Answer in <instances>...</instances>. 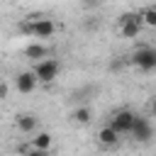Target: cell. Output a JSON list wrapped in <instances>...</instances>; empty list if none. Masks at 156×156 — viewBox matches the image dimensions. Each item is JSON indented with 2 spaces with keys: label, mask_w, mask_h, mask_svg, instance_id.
<instances>
[{
  "label": "cell",
  "mask_w": 156,
  "mask_h": 156,
  "mask_svg": "<svg viewBox=\"0 0 156 156\" xmlns=\"http://www.w3.org/2000/svg\"><path fill=\"white\" fill-rule=\"evenodd\" d=\"M20 32H24L34 39H49L56 32V24H54V20H46V17H32L20 24Z\"/></svg>",
  "instance_id": "1"
},
{
  "label": "cell",
  "mask_w": 156,
  "mask_h": 156,
  "mask_svg": "<svg viewBox=\"0 0 156 156\" xmlns=\"http://www.w3.org/2000/svg\"><path fill=\"white\" fill-rule=\"evenodd\" d=\"M32 73H34L37 83H54L61 73V63L56 58H41V61H37Z\"/></svg>",
  "instance_id": "2"
},
{
  "label": "cell",
  "mask_w": 156,
  "mask_h": 156,
  "mask_svg": "<svg viewBox=\"0 0 156 156\" xmlns=\"http://www.w3.org/2000/svg\"><path fill=\"white\" fill-rule=\"evenodd\" d=\"M117 24H119L122 37L134 39V37L141 34V27H144V24H141V12H124V15H119Z\"/></svg>",
  "instance_id": "3"
},
{
  "label": "cell",
  "mask_w": 156,
  "mask_h": 156,
  "mask_svg": "<svg viewBox=\"0 0 156 156\" xmlns=\"http://www.w3.org/2000/svg\"><path fill=\"white\" fill-rule=\"evenodd\" d=\"M129 134L134 136V141L149 144L151 136H154V124H151V119H149V117H141V115H134V122H132Z\"/></svg>",
  "instance_id": "4"
},
{
  "label": "cell",
  "mask_w": 156,
  "mask_h": 156,
  "mask_svg": "<svg viewBox=\"0 0 156 156\" xmlns=\"http://www.w3.org/2000/svg\"><path fill=\"white\" fill-rule=\"evenodd\" d=\"M132 63L136 68H141L144 73H151L156 68V49L154 46H139L134 54H132Z\"/></svg>",
  "instance_id": "5"
},
{
  "label": "cell",
  "mask_w": 156,
  "mask_h": 156,
  "mask_svg": "<svg viewBox=\"0 0 156 156\" xmlns=\"http://www.w3.org/2000/svg\"><path fill=\"white\" fill-rule=\"evenodd\" d=\"M134 115L136 112H132V110H117L112 117H110V127L117 132V134H129V129H132V122H134Z\"/></svg>",
  "instance_id": "6"
},
{
  "label": "cell",
  "mask_w": 156,
  "mask_h": 156,
  "mask_svg": "<svg viewBox=\"0 0 156 156\" xmlns=\"http://www.w3.org/2000/svg\"><path fill=\"white\" fill-rule=\"evenodd\" d=\"M15 88L20 90V93H32L34 88H37V78H34V73L32 71H22V73H17V78H15Z\"/></svg>",
  "instance_id": "7"
},
{
  "label": "cell",
  "mask_w": 156,
  "mask_h": 156,
  "mask_svg": "<svg viewBox=\"0 0 156 156\" xmlns=\"http://www.w3.org/2000/svg\"><path fill=\"white\" fill-rule=\"evenodd\" d=\"M15 124H17V129H20V132L29 134V132H34V129H37V117H34V115H29V112H22V115H17Z\"/></svg>",
  "instance_id": "8"
},
{
  "label": "cell",
  "mask_w": 156,
  "mask_h": 156,
  "mask_svg": "<svg viewBox=\"0 0 156 156\" xmlns=\"http://www.w3.org/2000/svg\"><path fill=\"white\" fill-rule=\"evenodd\" d=\"M98 141H100L102 146H117V144H119V134L107 124V127H102V129L98 132Z\"/></svg>",
  "instance_id": "9"
},
{
  "label": "cell",
  "mask_w": 156,
  "mask_h": 156,
  "mask_svg": "<svg viewBox=\"0 0 156 156\" xmlns=\"http://www.w3.org/2000/svg\"><path fill=\"white\" fill-rule=\"evenodd\" d=\"M46 54H49V49H46L41 41H34V44H29V46L24 49V56L32 58V61H41V58H46Z\"/></svg>",
  "instance_id": "10"
},
{
  "label": "cell",
  "mask_w": 156,
  "mask_h": 156,
  "mask_svg": "<svg viewBox=\"0 0 156 156\" xmlns=\"http://www.w3.org/2000/svg\"><path fill=\"white\" fill-rule=\"evenodd\" d=\"M73 122H78V124H88L90 119H93V112H90V107H85V105H78L76 110H73Z\"/></svg>",
  "instance_id": "11"
},
{
  "label": "cell",
  "mask_w": 156,
  "mask_h": 156,
  "mask_svg": "<svg viewBox=\"0 0 156 156\" xmlns=\"http://www.w3.org/2000/svg\"><path fill=\"white\" fill-rule=\"evenodd\" d=\"M49 146H51V134H49V132H39V134L32 139V149L49 151Z\"/></svg>",
  "instance_id": "12"
},
{
  "label": "cell",
  "mask_w": 156,
  "mask_h": 156,
  "mask_svg": "<svg viewBox=\"0 0 156 156\" xmlns=\"http://www.w3.org/2000/svg\"><path fill=\"white\" fill-rule=\"evenodd\" d=\"M141 24H146V27H156V10H154V7H146V10L141 12Z\"/></svg>",
  "instance_id": "13"
},
{
  "label": "cell",
  "mask_w": 156,
  "mask_h": 156,
  "mask_svg": "<svg viewBox=\"0 0 156 156\" xmlns=\"http://www.w3.org/2000/svg\"><path fill=\"white\" fill-rule=\"evenodd\" d=\"M22 154H24V156H49V154L41 151V149H24Z\"/></svg>",
  "instance_id": "14"
},
{
  "label": "cell",
  "mask_w": 156,
  "mask_h": 156,
  "mask_svg": "<svg viewBox=\"0 0 156 156\" xmlns=\"http://www.w3.org/2000/svg\"><path fill=\"white\" fill-rule=\"evenodd\" d=\"M85 5L88 7H95V5H100V0H85Z\"/></svg>",
  "instance_id": "15"
},
{
  "label": "cell",
  "mask_w": 156,
  "mask_h": 156,
  "mask_svg": "<svg viewBox=\"0 0 156 156\" xmlns=\"http://www.w3.org/2000/svg\"><path fill=\"white\" fill-rule=\"evenodd\" d=\"M5 95H7V88H5V85H0V98H5Z\"/></svg>",
  "instance_id": "16"
}]
</instances>
